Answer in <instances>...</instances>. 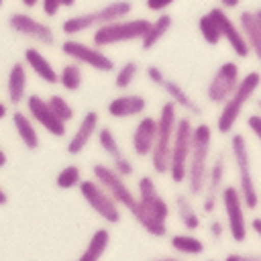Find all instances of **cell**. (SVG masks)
I'll list each match as a JSON object with an SVG mask.
<instances>
[{
	"instance_id": "cell-1",
	"label": "cell",
	"mask_w": 261,
	"mask_h": 261,
	"mask_svg": "<svg viewBox=\"0 0 261 261\" xmlns=\"http://www.w3.org/2000/svg\"><path fill=\"white\" fill-rule=\"evenodd\" d=\"M210 153H212V126L208 122L194 124L192 133V151L188 161L186 186L190 196H200L206 186V175L210 167Z\"/></svg>"
},
{
	"instance_id": "cell-2",
	"label": "cell",
	"mask_w": 261,
	"mask_h": 261,
	"mask_svg": "<svg viewBox=\"0 0 261 261\" xmlns=\"http://www.w3.org/2000/svg\"><path fill=\"white\" fill-rule=\"evenodd\" d=\"M259 88H261V71L259 69H251L245 75H241V82H239L237 90L220 106V112L216 116V130L220 135H230L234 130V126H237L245 106L257 94Z\"/></svg>"
},
{
	"instance_id": "cell-3",
	"label": "cell",
	"mask_w": 261,
	"mask_h": 261,
	"mask_svg": "<svg viewBox=\"0 0 261 261\" xmlns=\"http://www.w3.org/2000/svg\"><path fill=\"white\" fill-rule=\"evenodd\" d=\"M230 155H232V163H234V171H237V188L241 192V198H243L247 210H255L259 206L261 196H259L255 175H253L249 143L243 133L230 135Z\"/></svg>"
},
{
	"instance_id": "cell-4",
	"label": "cell",
	"mask_w": 261,
	"mask_h": 261,
	"mask_svg": "<svg viewBox=\"0 0 261 261\" xmlns=\"http://www.w3.org/2000/svg\"><path fill=\"white\" fill-rule=\"evenodd\" d=\"M177 104L167 100L161 104L159 108V116H157V137H155V145L153 151L149 155L151 159V167L155 173L165 175L167 167H169V153H171V143H173V135H175V126H177Z\"/></svg>"
},
{
	"instance_id": "cell-5",
	"label": "cell",
	"mask_w": 261,
	"mask_h": 261,
	"mask_svg": "<svg viewBox=\"0 0 261 261\" xmlns=\"http://www.w3.org/2000/svg\"><path fill=\"white\" fill-rule=\"evenodd\" d=\"M130 12H133V2L130 0H112V2H108L100 8H96V10L82 12V14L65 18L63 24H61V31L67 37H75V35H80L88 29H98V27L108 24L112 20L126 18Z\"/></svg>"
},
{
	"instance_id": "cell-6",
	"label": "cell",
	"mask_w": 261,
	"mask_h": 261,
	"mask_svg": "<svg viewBox=\"0 0 261 261\" xmlns=\"http://www.w3.org/2000/svg\"><path fill=\"white\" fill-rule=\"evenodd\" d=\"M149 24H151V20H147V18H118V20H112L108 24L94 29L92 43L102 49L108 45L141 41L147 33Z\"/></svg>"
},
{
	"instance_id": "cell-7",
	"label": "cell",
	"mask_w": 261,
	"mask_h": 261,
	"mask_svg": "<svg viewBox=\"0 0 261 261\" xmlns=\"http://www.w3.org/2000/svg\"><path fill=\"white\" fill-rule=\"evenodd\" d=\"M192 133H194V122H192L190 114L179 116L175 135H173V143H171L169 167H167V175L173 184L186 181L188 161H190V151H192Z\"/></svg>"
},
{
	"instance_id": "cell-8",
	"label": "cell",
	"mask_w": 261,
	"mask_h": 261,
	"mask_svg": "<svg viewBox=\"0 0 261 261\" xmlns=\"http://www.w3.org/2000/svg\"><path fill=\"white\" fill-rule=\"evenodd\" d=\"M220 204L226 218V230L234 243H245L249 237V224H247V206L241 198V192L237 186H224L220 190Z\"/></svg>"
},
{
	"instance_id": "cell-9",
	"label": "cell",
	"mask_w": 261,
	"mask_h": 261,
	"mask_svg": "<svg viewBox=\"0 0 261 261\" xmlns=\"http://www.w3.org/2000/svg\"><path fill=\"white\" fill-rule=\"evenodd\" d=\"M80 194L86 200V204L108 224H118L120 222V206L116 200L92 177V179H82L80 181Z\"/></svg>"
},
{
	"instance_id": "cell-10",
	"label": "cell",
	"mask_w": 261,
	"mask_h": 261,
	"mask_svg": "<svg viewBox=\"0 0 261 261\" xmlns=\"http://www.w3.org/2000/svg\"><path fill=\"white\" fill-rule=\"evenodd\" d=\"M61 53L65 57H69V61H75L80 65H88V67L104 71V73L114 71V59L110 55H106L100 47L82 43L73 37H69L61 43Z\"/></svg>"
},
{
	"instance_id": "cell-11",
	"label": "cell",
	"mask_w": 261,
	"mask_h": 261,
	"mask_svg": "<svg viewBox=\"0 0 261 261\" xmlns=\"http://www.w3.org/2000/svg\"><path fill=\"white\" fill-rule=\"evenodd\" d=\"M241 82V67L237 61H222L216 71L212 73L208 86H206V100L210 104H216V106H222L230 96L232 92L237 90Z\"/></svg>"
},
{
	"instance_id": "cell-12",
	"label": "cell",
	"mask_w": 261,
	"mask_h": 261,
	"mask_svg": "<svg viewBox=\"0 0 261 261\" xmlns=\"http://www.w3.org/2000/svg\"><path fill=\"white\" fill-rule=\"evenodd\" d=\"M92 175H94V179L116 200L118 206L126 208L128 212L135 208V204H137V194H133V190L126 186L124 177L118 175L110 165H106V163H94V165H92Z\"/></svg>"
},
{
	"instance_id": "cell-13",
	"label": "cell",
	"mask_w": 261,
	"mask_h": 261,
	"mask_svg": "<svg viewBox=\"0 0 261 261\" xmlns=\"http://www.w3.org/2000/svg\"><path fill=\"white\" fill-rule=\"evenodd\" d=\"M208 14L214 18V22L218 24V31H220V37L228 43L230 51L234 53L237 59H247L251 55L249 51V45L245 41V35L239 27V22L228 14V10H224L222 6H214L208 10Z\"/></svg>"
},
{
	"instance_id": "cell-14",
	"label": "cell",
	"mask_w": 261,
	"mask_h": 261,
	"mask_svg": "<svg viewBox=\"0 0 261 261\" xmlns=\"http://www.w3.org/2000/svg\"><path fill=\"white\" fill-rule=\"evenodd\" d=\"M137 206L163 222H167V218L171 214L169 202L161 196V192L157 190V184L151 175H141L137 181Z\"/></svg>"
},
{
	"instance_id": "cell-15",
	"label": "cell",
	"mask_w": 261,
	"mask_h": 261,
	"mask_svg": "<svg viewBox=\"0 0 261 261\" xmlns=\"http://www.w3.org/2000/svg\"><path fill=\"white\" fill-rule=\"evenodd\" d=\"M8 29L12 33H16L20 37H27V39H31L35 43H41V45H49L51 47L55 43L53 29L47 22L31 16L29 12H12L8 16Z\"/></svg>"
},
{
	"instance_id": "cell-16",
	"label": "cell",
	"mask_w": 261,
	"mask_h": 261,
	"mask_svg": "<svg viewBox=\"0 0 261 261\" xmlns=\"http://www.w3.org/2000/svg\"><path fill=\"white\" fill-rule=\"evenodd\" d=\"M147 77H149L155 86H159V88L169 96V100L177 104V108L186 110L188 114H200V112H202L200 104H198V102H196V100H194V98L179 86V82L167 77V75L163 73L161 67H157V65H149V67H147Z\"/></svg>"
},
{
	"instance_id": "cell-17",
	"label": "cell",
	"mask_w": 261,
	"mask_h": 261,
	"mask_svg": "<svg viewBox=\"0 0 261 261\" xmlns=\"http://www.w3.org/2000/svg\"><path fill=\"white\" fill-rule=\"evenodd\" d=\"M224 175H226V155L218 153L208 167L206 175V186H204V196H202V212L212 214L220 202V190L224 188Z\"/></svg>"
},
{
	"instance_id": "cell-18",
	"label": "cell",
	"mask_w": 261,
	"mask_h": 261,
	"mask_svg": "<svg viewBox=\"0 0 261 261\" xmlns=\"http://www.w3.org/2000/svg\"><path fill=\"white\" fill-rule=\"evenodd\" d=\"M24 102H27V114L33 118V122H37L41 128H45L53 137L65 135V122L49 108L45 98H41L39 94H31L24 98Z\"/></svg>"
},
{
	"instance_id": "cell-19",
	"label": "cell",
	"mask_w": 261,
	"mask_h": 261,
	"mask_svg": "<svg viewBox=\"0 0 261 261\" xmlns=\"http://www.w3.org/2000/svg\"><path fill=\"white\" fill-rule=\"evenodd\" d=\"M155 137H157V118L145 114L139 118L133 137H130V149L137 157H149L155 145Z\"/></svg>"
},
{
	"instance_id": "cell-20",
	"label": "cell",
	"mask_w": 261,
	"mask_h": 261,
	"mask_svg": "<svg viewBox=\"0 0 261 261\" xmlns=\"http://www.w3.org/2000/svg\"><path fill=\"white\" fill-rule=\"evenodd\" d=\"M100 128V116L96 110H88L84 116H82V122L77 124V128L73 130V135L69 137L67 141V153L69 155H80L88 143L92 141V137L98 133Z\"/></svg>"
},
{
	"instance_id": "cell-21",
	"label": "cell",
	"mask_w": 261,
	"mask_h": 261,
	"mask_svg": "<svg viewBox=\"0 0 261 261\" xmlns=\"http://www.w3.org/2000/svg\"><path fill=\"white\" fill-rule=\"evenodd\" d=\"M147 110V100L141 94H120L106 104V112L112 118H133Z\"/></svg>"
},
{
	"instance_id": "cell-22",
	"label": "cell",
	"mask_w": 261,
	"mask_h": 261,
	"mask_svg": "<svg viewBox=\"0 0 261 261\" xmlns=\"http://www.w3.org/2000/svg\"><path fill=\"white\" fill-rule=\"evenodd\" d=\"M22 59H24V65L39 77V80H43L45 84H49V86H53V84H57V80H59V75H57V69L53 67V63L39 51V49H35V47H29V49H24V55H22Z\"/></svg>"
},
{
	"instance_id": "cell-23",
	"label": "cell",
	"mask_w": 261,
	"mask_h": 261,
	"mask_svg": "<svg viewBox=\"0 0 261 261\" xmlns=\"http://www.w3.org/2000/svg\"><path fill=\"white\" fill-rule=\"evenodd\" d=\"M27 86H29V75H27V65L24 61H16L6 77V94L10 104H20L27 98Z\"/></svg>"
},
{
	"instance_id": "cell-24",
	"label": "cell",
	"mask_w": 261,
	"mask_h": 261,
	"mask_svg": "<svg viewBox=\"0 0 261 261\" xmlns=\"http://www.w3.org/2000/svg\"><path fill=\"white\" fill-rule=\"evenodd\" d=\"M243 35H245V41L249 45V51L251 55L261 63V29L255 20V14L253 10H241L239 12V18H237Z\"/></svg>"
},
{
	"instance_id": "cell-25",
	"label": "cell",
	"mask_w": 261,
	"mask_h": 261,
	"mask_svg": "<svg viewBox=\"0 0 261 261\" xmlns=\"http://www.w3.org/2000/svg\"><path fill=\"white\" fill-rule=\"evenodd\" d=\"M12 126H14L18 139L22 141V145H24L27 149H31V151L39 149V143H41V139H39V130H37L33 118H31L27 112L14 110V112H12Z\"/></svg>"
},
{
	"instance_id": "cell-26",
	"label": "cell",
	"mask_w": 261,
	"mask_h": 261,
	"mask_svg": "<svg viewBox=\"0 0 261 261\" xmlns=\"http://www.w3.org/2000/svg\"><path fill=\"white\" fill-rule=\"evenodd\" d=\"M173 204H175V214H177L181 226H184L188 232L198 230L200 224H202V218H200V212L196 210V206L192 204L190 196H188V194H175Z\"/></svg>"
},
{
	"instance_id": "cell-27",
	"label": "cell",
	"mask_w": 261,
	"mask_h": 261,
	"mask_svg": "<svg viewBox=\"0 0 261 261\" xmlns=\"http://www.w3.org/2000/svg\"><path fill=\"white\" fill-rule=\"evenodd\" d=\"M173 27V18H171V14H167V12H159V16L155 18V20H151V24H149V29H147V33H145V37L139 41L141 43V49L143 51H151L167 33H169V29Z\"/></svg>"
},
{
	"instance_id": "cell-28",
	"label": "cell",
	"mask_w": 261,
	"mask_h": 261,
	"mask_svg": "<svg viewBox=\"0 0 261 261\" xmlns=\"http://www.w3.org/2000/svg\"><path fill=\"white\" fill-rule=\"evenodd\" d=\"M108 245H110V230L108 228H96L92 232L86 249L77 257V261H100L102 255L106 253Z\"/></svg>"
},
{
	"instance_id": "cell-29",
	"label": "cell",
	"mask_w": 261,
	"mask_h": 261,
	"mask_svg": "<svg viewBox=\"0 0 261 261\" xmlns=\"http://www.w3.org/2000/svg\"><path fill=\"white\" fill-rule=\"evenodd\" d=\"M169 245L175 253L179 255H188V257H196V255H202L206 251V245L202 239H198L196 234L192 232H177L169 239Z\"/></svg>"
},
{
	"instance_id": "cell-30",
	"label": "cell",
	"mask_w": 261,
	"mask_h": 261,
	"mask_svg": "<svg viewBox=\"0 0 261 261\" xmlns=\"http://www.w3.org/2000/svg\"><path fill=\"white\" fill-rule=\"evenodd\" d=\"M59 80L57 84H61V88L65 92H77L84 84V71H82V65L75 63V61H69L65 65H61V69L57 71Z\"/></svg>"
},
{
	"instance_id": "cell-31",
	"label": "cell",
	"mask_w": 261,
	"mask_h": 261,
	"mask_svg": "<svg viewBox=\"0 0 261 261\" xmlns=\"http://www.w3.org/2000/svg\"><path fill=\"white\" fill-rule=\"evenodd\" d=\"M98 145L102 147V151L110 157V159H116V157H122V149H120V143L118 139L114 137V133L108 128V126H102L98 128Z\"/></svg>"
},
{
	"instance_id": "cell-32",
	"label": "cell",
	"mask_w": 261,
	"mask_h": 261,
	"mask_svg": "<svg viewBox=\"0 0 261 261\" xmlns=\"http://www.w3.org/2000/svg\"><path fill=\"white\" fill-rule=\"evenodd\" d=\"M198 31H200L204 43H208V45H218V43L222 41L220 31H218V24L214 22V18H212L208 12L198 18Z\"/></svg>"
},
{
	"instance_id": "cell-33",
	"label": "cell",
	"mask_w": 261,
	"mask_h": 261,
	"mask_svg": "<svg viewBox=\"0 0 261 261\" xmlns=\"http://www.w3.org/2000/svg\"><path fill=\"white\" fill-rule=\"evenodd\" d=\"M137 75H139V63H137V61H126V63H122V65L116 69V73H114V88H118V90L130 88V84L137 80Z\"/></svg>"
},
{
	"instance_id": "cell-34",
	"label": "cell",
	"mask_w": 261,
	"mask_h": 261,
	"mask_svg": "<svg viewBox=\"0 0 261 261\" xmlns=\"http://www.w3.org/2000/svg\"><path fill=\"white\" fill-rule=\"evenodd\" d=\"M82 179H84V177H82V169H80L77 165H65V167L57 173L55 186H57L59 190H71V188H77Z\"/></svg>"
},
{
	"instance_id": "cell-35",
	"label": "cell",
	"mask_w": 261,
	"mask_h": 261,
	"mask_svg": "<svg viewBox=\"0 0 261 261\" xmlns=\"http://www.w3.org/2000/svg\"><path fill=\"white\" fill-rule=\"evenodd\" d=\"M47 104H49V108H51L65 124H67L69 120H73V114H75V112H73V106H71L61 94H51L49 100H47Z\"/></svg>"
},
{
	"instance_id": "cell-36",
	"label": "cell",
	"mask_w": 261,
	"mask_h": 261,
	"mask_svg": "<svg viewBox=\"0 0 261 261\" xmlns=\"http://www.w3.org/2000/svg\"><path fill=\"white\" fill-rule=\"evenodd\" d=\"M110 167H112L118 175H122V177H130L133 171H135V167H133V163H130V159H128L126 155L116 157V159H110Z\"/></svg>"
},
{
	"instance_id": "cell-37",
	"label": "cell",
	"mask_w": 261,
	"mask_h": 261,
	"mask_svg": "<svg viewBox=\"0 0 261 261\" xmlns=\"http://www.w3.org/2000/svg\"><path fill=\"white\" fill-rule=\"evenodd\" d=\"M224 232H226V224H224L220 218H212V220L208 222V234H210L214 241L222 239Z\"/></svg>"
},
{
	"instance_id": "cell-38",
	"label": "cell",
	"mask_w": 261,
	"mask_h": 261,
	"mask_svg": "<svg viewBox=\"0 0 261 261\" xmlns=\"http://www.w3.org/2000/svg\"><path fill=\"white\" fill-rule=\"evenodd\" d=\"M245 122H247V128L253 133V137L261 143V114L259 112L257 114H249Z\"/></svg>"
},
{
	"instance_id": "cell-39",
	"label": "cell",
	"mask_w": 261,
	"mask_h": 261,
	"mask_svg": "<svg viewBox=\"0 0 261 261\" xmlns=\"http://www.w3.org/2000/svg\"><path fill=\"white\" fill-rule=\"evenodd\" d=\"M173 2L175 0H145V6L151 12H165Z\"/></svg>"
},
{
	"instance_id": "cell-40",
	"label": "cell",
	"mask_w": 261,
	"mask_h": 261,
	"mask_svg": "<svg viewBox=\"0 0 261 261\" xmlns=\"http://www.w3.org/2000/svg\"><path fill=\"white\" fill-rule=\"evenodd\" d=\"M41 8L45 16H57V12L61 10L59 0H41Z\"/></svg>"
},
{
	"instance_id": "cell-41",
	"label": "cell",
	"mask_w": 261,
	"mask_h": 261,
	"mask_svg": "<svg viewBox=\"0 0 261 261\" xmlns=\"http://www.w3.org/2000/svg\"><path fill=\"white\" fill-rule=\"evenodd\" d=\"M224 261H257V255H245V253H228Z\"/></svg>"
},
{
	"instance_id": "cell-42",
	"label": "cell",
	"mask_w": 261,
	"mask_h": 261,
	"mask_svg": "<svg viewBox=\"0 0 261 261\" xmlns=\"http://www.w3.org/2000/svg\"><path fill=\"white\" fill-rule=\"evenodd\" d=\"M241 4V0H218V6H222L224 10H232Z\"/></svg>"
},
{
	"instance_id": "cell-43",
	"label": "cell",
	"mask_w": 261,
	"mask_h": 261,
	"mask_svg": "<svg viewBox=\"0 0 261 261\" xmlns=\"http://www.w3.org/2000/svg\"><path fill=\"white\" fill-rule=\"evenodd\" d=\"M251 228H253V232L261 239V216H255V218L251 220Z\"/></svg>"
},
{
	"instance_id": "cell-44",
	"label": "cell",
	"mask_w": 261,
	"mask_h": 261,
	"mask_svg": "<svg viewBox=\"0 0 261 261\" xmlns=\"http://www.w3.org/2000/svg\"><path fill=\"white\" fill-rule=\"evenodd\" d=\"M22 2V6L24 8H35V6H39L41 4V0H20Z\"/></svg>"
},
{
	"instance_id": "cell-45",
	"label": "cell",
	"mask_w": 261,
	"mask_h": 261,
	"mask_svg": "<svg viewBox=\"0 0 261 261\" xmlns=\"http://www.w3.org/2000/svg\"><path fill=\"white\" fill-rule=\"evenodd\" d=\"M75 2H77V0H59L61 8H73V6H75Z\"/></svg>"
},
{
	"instance_id": "cell-46",
	"label": "cell",
	"mask_w": 261,
	"mask_h": 261,
	"mask_svg": "<svg viewBox=\"0 0 261 261\" xmlns=\"http://www.w3.org/2000/svg\"><path fill=\"white\" fill-rule=\"evenodd\" d=\"M6 114H8V106H6L4 102H0V120L6 118Z\"/></svg>"
},
{
	"instance_id": "cell-47",
	"label": "cell",
	"mask_w": 261,
	"mask_h": 261,
	"mask_svg": "<svg viewBox=\"0 0 261 261\" xmlns=\"http://www.w3.org/2000/svg\"><path fill=\"white\" fill-rule=\"evenodd\" d=\"M6 163H8V157H6V153H4L2 149H0V169H2V167H4Z\"/></svg>"
},
{
	"instance_id": "cell-48",
	"label": "cell",
	"mask_w": 261,
	"mask_h": 261,
	"mask_svg": "<svg viewBox=\"0 0 261 261\" xmlns=\"http://www.w3.org/2000/svg\"><path fill=\"white\" fill-rule=\"evenodd\" d=\"M253 14H255V20H257V24H259V29H261V6H259V8H255V10H253Z\"/></svg>"
},
{
	"instance_id": "cell-49",
	"label": "cell",
	"mask_w": 261,
	"mask_h": 261,
	"mask_svg": "<svg viewBox=\"0 0 261 261\" xmlns=\"http://www.w3.org/2000/svg\"><path fill=\"white\" fill-rule=\"evenodd\" d=\"M153 261H181L179 257H159V259H153Z\"/></svg>"
},
{
	"instance_id": "cell-50",
	"label": "cell",
	"mask_w": 261,
	"mask_h": 261,
	"mask_svg": "<svg viewBox=\"0 0 261 261\" xmlns=\"http://www.w3.org/2000/svg\"><path fill=\"white\" fill-rule=\"evenodd\" d=\"M8 202V196H6V192L0 188V204H6Z\"/></svg>"
},
{
	"instance_id": "cell-51",
	"label": "cell",
	"mask_w": 261,
	"mask_h": 261,
	"mask_svg": "<svg viewBox=\"0 0 261 261\" xmlns=\"http://www.w3.org/2000/svg\"><path fill=\"white\" fill-rule=\"evenodd\" d=\"M257 110H259V114H261V98H257Z\"/></svg>"
},
{
	"instance_id": "cell-52",
	"label": "cell",
	"mask_w": 261,
	"mask_h": 261,
	"mask_svg": "<svg viewBox=\"0 0 261 261\" xmlns=\"http://www.w3.org/2000/svg\"><path fill=\"white\" fill-rule=\"evenodd\" d=\"M2 6H4V0H0V8H2Z\"/></svg>"
},
{
	"instance_id": "cell-53",
	"label": "cell",
	"mask_w": 261,
	"mask_h": 261,
	"mask_svg": "<svg viewBox=\"0 0 261 261\" xmlns=\"http://www.w3.org/2000/svg\"><path fill=\"white\" fill-rule=\"evenodd\" d=\"M257 261H261V257H257Z\"/></svg>"
},
{
	"instance_id": "cell-54",
	"label": "cell",
	"mask_w": 261,
	"mask_h": 261,
	"mask_svg": "<svg viewBox=\"0 0 261 261\" xmlns=\"http://www.w3.org/2000/svg\"><path fill=\"white\" fill-rule=\"evenodd\" d=\"M208 261H214V259H208Z\"/></svg>"
}]
</instances>
